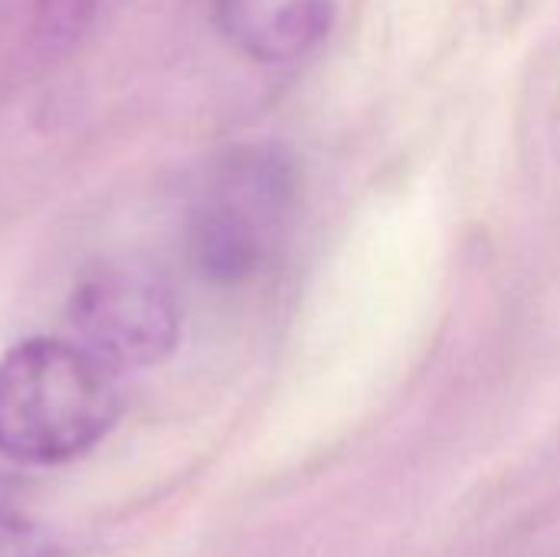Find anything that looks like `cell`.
<instances>
[{
  "mask_svg": "<svg viewBox=\"0 0 560 557\" xmlns=\"http://www.w3.org/2000/svg\"><path fill=\"white\" fill-rule=\"evenodd\" d=\"M95 355L66 338H26L0 358V456L62 466L98 446L121 394Z\"/></svg>",
  "mask_w": 560,
  "mask_h": 557,
  "instance_id": "6da1fadb",
  "label": "cell"
},
{
  "mask_svg": "<svg viewBox=\"0 0 560 557\" xmlns=\"http://www.w3.org/2000/svg\"><path fill=\"white\" fill-rule=\"evenodd\" d=\"M299 167L279 144H246L213 164L187 217L197 272L220 286L256 276L285 236Z\"/></svg>",
  "mask_w": 560,
  "mask_h": 557,
  "instance_id": "7a4b0ae2",
  "label": "cell"
},
{
  "mask_svg": "<svg viewBox=\"0 0 560 557\" xmlns=\"http://www.w3.org/2000/svg\"><path fill=\"white\" fill-rule=\"evenodd\" d=\"M98 0H36V43L49 53H62L82 39L95 16Z\"/></svg>",
  "mask_w": 560,
  "mask_h": 557,
  "instance_id": "5b68a950",
  "label": "cell"
},
{
  "mask_svg": "<svg viewBox=\"0 0 560 557\" xmlns=\"http://www.w3.org/2000/svg\"><path fill=\"white\" fill-rule=\"evenodd\" d=\"M213 7L226 39L266 66L308 56L335 23V0H213Z\"/></svg>",
  "mask_w": 560,
  "mask_h": 557,
  "instance_id": "277c9868",
  "label": "cell"
},
{
  "mask_svg": "<svg viewBox=\"0 0 560 557\" xmlns=\"http://www.w3.org/2000/svg\"><path fill=\"white\" fill-rule=\"evenodd\" d=\"M75 345L108 371L164 361L180 338V309L164 282L125 266L89 269L69 295Z\"/></svg>",
  "mask_w": 560,
  "mask_h": 557,
  "instance_id": "3957f363",
  "label": "cell"
},
{
  "mask_svg": "<svg viewBox=\"0 0 560 557\" xmlns=\"http://www.w3.org/2000/svg\"><path fill=\"white\" fill-rule=\"evenodd\" d=\"M0 557H56V548L39 525L0 509Z\"/></svg>",
  "mask_w": 560,
  "mask_h": 557,
  "instance_id": "8992f818",
  "label": "cell"
}]
</instances>
